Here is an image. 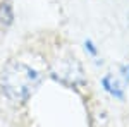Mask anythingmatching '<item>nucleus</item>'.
<instances>
[{
  "instance_id": "nucleus-2",
  "label": "nucleus",
  "mask_w": 129,
  "mask_h": 127,
  "mask_svg": "<svg viewBox=\"0 0 129 127\" xmlns=\"http://www.w3.org/2000/svg\"><path fill=\"white\" fill-rule=\"evenodd\" d=\"M100 84H102V88L105 89L109 95L115 98V100H124V89L120 88V84L114 79L112 74H107V76H103L102 81H100Z\"/></svg>"
},
{
  "instance_id": "nucleus-1",
  "label": "nucleus",
  "mask_w": 129,
  "mask_h": 127,
  "mask_svg": "<svg viewBox=\"0 0 129 127\" xmlns=\"http://www.w3.org/2000/svg\"><path fill=\"white\" fill-rule=\"evenodd\" d=\"M5 127H115L95 82L60 31L28 33L0 64Z\"/></svg>"
},
{
  "instance_id": "nucleus-4",
  "label": "nucleus",
  "mask_w": 129,
  "mask_h": 127,
  "mask_svg": "<svg viewBox=\"0 0 129 127\" xmlns=\"http://www.w3.org/2000/svg\"><path fill=\"white\" fill-rule=\"evenodd\" d=\"M122 72H124V77L129 81V67H122Z\"/></svg>"
},
{
  "instance_id": "nucleus-3",
  "label": "nucleus",
  "mask_w": 129,
  "mask_h": 127,
  "mask_svg": "<svg viewBox=\"0 0 129 127\" xmlns=\"http://www.w3.org/2000/svg\"><path fill=\"white\" fill-rule=\"evenodd\" d=\"M84 45L88 47V52H89V53H91V55H96V48H95V45L91 43V39H88V41H86Z\"/></svg>"
}]
</instances>
